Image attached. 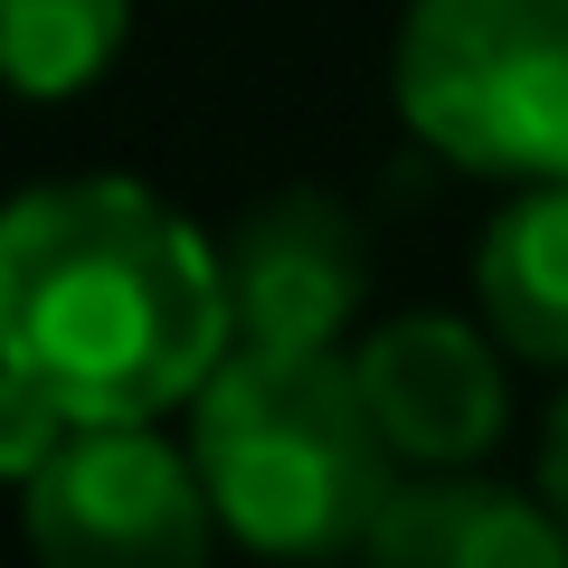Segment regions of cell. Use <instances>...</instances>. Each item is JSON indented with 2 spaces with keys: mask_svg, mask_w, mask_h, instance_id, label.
<instances>
[{
  "mask_svg": "<svg viewBox=\"0 0 568 568\" xmlns=\"http://www.w3.org/2000/svg\"><path fill=\"white\" fill-rule=\"evenodd\" d=\"M227 342L219 246L162 190L77 171L0 209V369L67 426L171 417Z\"/></svg>",
  "mask_w": 568,
  "mask_h": 568,
  "instance_id": "obj_1",
  "label": "cell"
},
{
  "mask_svg": "<svg viewBox=\"0 0 568 568\" xmlns=\"http://www.w3.org/2000/svg\"><path fill=\"white\" fill-rule=\"evenodd\" d=\"M190 465H200L227 540L284 568L361 559L369 521L407 474L351 379V351H265V342H227V361L200 379Z\"/></svg>",
  "mask_w": 568,
  "mask_h": 568,
  "instance_id": "obj_2",
  "label": "cell"
},
{
  "mask_svg": "<svg viewBox=\"0 0 568 568\" xmlns=\"http://www.w3.org/2000/svg\"><path fill=\"white\" fill-rule=\"evenodd\" d=\"M388 95L474 181H568V0H407Z\"/></svg>",
  "mask_w": 568,
  "mask_h": 568,
  "instance_id": "obj_3",
  "label": "cell"
},
{
  "mask_svg": "<svg viewBox=\"0 0 568 568\" xmlns=\"http://www.w3.org/2000/svg\"><path fill=\"white\" fill-rule=\"evenodd\" d=\"M20 530L39 568H209L227 540L190 436H162V417L67 426L58 455L20 484Z\"/></svg>",
  "mask_w": 568,
  "mask_h": 568,
  "instance_id": "obj_4",
  "label": "cell"
},
{
  "mask_svg": "<svg viewBox=\"0 0 568 568\" xmlns=\"http://www.w3.org/2000/svg\"><path fill=\"white\" fill-rule=\"evenodd\" d=\"M227 332L265 351H342L369 304V237L332 190H265L219 227Z\"/></svg>",
  "mask_w": 568,
  "mask_h": 568,
  "instance_id": "obj_5",
  "label": "cell"
},
{
  "mask_svg": "<svg viewBox=\"0 0 568 568\" xmlns=\"http://www.w3.org/2000/svg\"><path fill=\"white\" fill-rule=\"evenodd\" d=\"M351 379H361L369 417H379L388 455L407 474H465L474 455L503 436V342L455 313H407L379 323L351 351Z\"/></svg>",
  "mask_w": 568,
  "mask_h": 568,
  "instance_id": "obj_6",
  "label": "cell"
},
{
  "mask_svg": "<svg viewBox=\"0 0 568 568\" xmlns=\"http://www.w3.org/2000/svg\"><path fill=\"white\" fill-rule=\"evenodd\" d=\"M361 568H568V530L540 493L493 474H417L369 521Z\"/></svg>",
  "mask_w": 568,
  "mask_h": 568,
  "instance_id": "obj_7",
  "label": "cell"
},
{
  "mask_svg": "<svg viewBox=\"0 0 568 568\" xmlns=\"http://www.w3.org/2000/svg\"><path fill=\"white\" fill-rule=\"evenodd\" d=\"M474 294H484V332L511 361L568 379V181H530L493 209L474 246Z\"/></svg>",
  "mask_w": 568,
  "mask_h": 568,
  "instance_id": "obj_8",
  "label": "cell"
},
{
  "mask_svg": "<svg viewBox=\"0 0 568 568\" xmlns=\"http://www.w3.org/2000/svg\"><path fill=\"white\" fill-rule=\"evenodd\" d=\"M133 39V0H0V85L29 104H67L114 77Z\"/></svg>",
  "mask_w": 568,
  "mask_h": 568,
  "instance_id": "obj_9",
  "label": "cell"
},
{
  "mask_svg": "<svg viewBox=\"0 0 568 568\" xmlns=\"http://www.w3.org/2000/svg\"><path fill=\"white\" fill-rule=\"evenodd\" d=\"M540 503L559 511V530H568V379H559V398H549V417H540Z\"/></svg>",
  "mask_w": 568,
  "mask_h": 568,
  "instance_id": "obj_10",
  "label": "cell"
}]
</instances>
